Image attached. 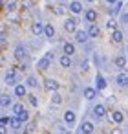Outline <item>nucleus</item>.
<instances>
[{
    "label": "nucleus",
    "instance_id": "obj_1",
    "mask_svg": "<svg viewBox=\"0 0 128 134\" xmlns=\"http://www.w3.org/2000/svg\"><path fill=\"white\" fill-rule=\"evenodd\" d=\"M75 24H77V22H75L73 19H66V22H64V28H66V31L73 33V31H75V28H77Z\"/></svg>",
    "mask_w": 128,
    "mask_h": 134
},
{
    "label": "nucleus",
    "instance_id": "obj_2",
    "mask_svg": "<svg viewBox=\"0 0 128 134\" xmlns=\"http://www.w3.org/2000/svg\"><path fill=\"white\" fill-rule=\"evenodd\" d=\"M44 28H46V26H42L40 22H35V24H31V31H33L35 35H40V33L44 31Z\"/></svg>",
    "mask_w": 128,
    "mask_h": 134
},
{
    "label": "nucleus",
    "instance_id": "obj_3",
    "mask_svg": "<svg viewBox=\"0 0 128 134\" xmlns=\"http://www.w3.org/2000/svg\"><path fill=\"white\" fill-rule=\"evenodd\" d=\"M88 37H90V35H88L86 31H77V33H75V39H77L79 42H86Z\"/></svg>",
    "mask_w": 128,
    "mask_h": 134
},
{
    "label": "nucleus",
    "instance_id": "obj_4",
    "mask_svg": "<svg viewBox=\"0 0 128 134\" xmlns=\"http://www.w3.org/2000/svg\"><path fill=\"white\" fill-rule=\"evenodd\" d=\"M15 57H17L19 61H22V59L26 57V50H24L22 46H17V50H15Z\"/></svg>",
    "mask_w": 128,
    "mask_h": 134
},
{
    "label": "nucleus",
    "instance_id": "obj_5",
    "mask_svg": "<svg viewBox=\"0 0 128 134\" xmlns=\"http://www.w3.org/2000/svg\"><path fill=\"white\" fill-rule=\"evenodd\" d=\"M46 88H48V90H51V92H55V90L59 88V83H57V81H53V79H48V81H46Z\"/></svg>",
    "mask_w": 128,
    "mask_h": 134
},
{
    "label": "nucleus",
    "instance_id": "obj_6",
    "mask_svg": "<svg viewBox=\"0 0 128 134\" xmlns=\"http://www.w3.org/2000/svg\"><path fill=\"white\" fill-rule=\"evenodd\" d=\"M81 129H82V134H92V132H93V125H92L90 121L82 123V127H81Z\"/></svg>",
    "mask_w": 128,
    "mask_h": 134
},
{
    "label": "nucleus",
    "instance_id": "obj_7",
    "mask_svg": "<svg viewBox=\"0 0 128 134\" xmlns=\"http://www.w3.org/2000/svg\"><path fill=\"white\" fill-rule=\"evenodd\" d=\"M70 11H71V13H81V11H82V6H81L79 2H71V4H70Z\"/></svg>",
    "mask_w": 128,
    "mask_h": 134
},
{
    "label": "nucleus",
    "instance_id": "obj_8",
    "mask_svg": "<svg viewBox=\"0 0 128 134\" xmlns=\"http://www.w3.org/2000/svg\"><path fill=\"white\" fill-rule=\"evenodd\" d=\"M15 94H17L19 97H24V96H26V86H24V85H17V86H15Z\"/></svg>",
    "mask_w": 128,
    "mask_h": 134
},
{
    "label": "nucleus",
    "instance_id": "obj_9",
    "mask_svg": "<svg viewBox=\"0 0 128 134\" xmlns=\"http://www.w3.org/2000/svg\"><path fill=\"white\" fill-rule=\"evenodd\" d=\"M93 114H95L97 118H102V116L106 114V108H104L102 105H97V107H95V110H93Z\"/></svg>",
    "mask_w": 128,
    "mask_h": 134
},
{
    "label": "nucleus",
    "instance_id": "obj_10",
    "mask_svg": "<svg viewBox=\"0 0 128 134\" xmlns=\"http://www.w3.org/2000/svg\"><path fill=\"white\" fill-rule=\"evenodd\" d=\"M95 19H97V13H95L93 9H88V11H86V20H88V22H95Z\"/></svg>",
    "mask_w": 128,
    "mask_h": 134
},
{
    "label": "nucleus",
    "instance_id": "obj_11",
    "mask_svg": "<svg viewBox=\"0 0 128 134\" xmlns=\"http://www.w3.org/2000/svg\"><path fill=\"white\" fill-rule=\"evenodd\" d=\"M88 35H90V37H97V35H99V28H97L95 24H90V28H88Z\"/></svg>",
    "mask_w": 128,
    "mask_h": 134
},
{
    "label": "nucleus",
    "instance_id": "obj_12",
    "mask_svg": "<svg viewBox=\"0 0 128 134\" xmlns=\"http://www.w3.org/2000/svg\"><path fill=\"white\" fill-rule=\"evenodd\" d=\"M60 64H62L64 68H70V66H71V59H70V55H62V57H60Z\"/></svg>",
    "mask_w": 128,
    "mask_h": 134
},
{
    "label": "nucleus",
    "instance_id": "obj_13",
    "mask_svg": "<svg viewBox=\"0 0 128 134\" xmlns=\"http://www.w3.org/2000/svg\"><path fill=\"white\" fill-rule=\"evenodd\" d=\"M50 63H51V61H50L48 57H44V59L39 61V68H40V70H46V68H50Z\"/></svg>",
    "mask_w": 128,
    "mask_h": 134
},
{
    "label": "nucleus",
    "instance_id": "obj_14",
    "mask_svg": "<svg viewBox=\"0 0 128 134\" xmlns=\"http://www.w3.org/2000/svg\"><path fill=\"white\" fill-rule=\"evenodd\" d=\"M44 33H46V37H50V39H51V37L55 35V28H53L51 24H48V26L44 28Z\"/></svg>",
    "mask_w": 128,
    "mask_h": 134
},
{
    "label": "nucleus",
    "instance_id": "obj_15",
    "mask_svg": "<svg viewBox=\"0 0 128 134\" xmlns=\"http://www.w3.org/2000/svg\"><path fill=\"white\" fill-rule=\"evenodd\" d=\"M73 52H75L73 44H71V42H66V44H64V55H71Z\"/></svg>",
    "mask_w": 128,
    "mask_h": 134
},
{
    "label": "nucleus",
    "instance_id": "obj_16",
    "mask_svg": "<svg viewBox=\"0 0 128 134\" xmlns=\"http://www.w3.org/2000/svg\"><path fill=\"white\" fill-rule=\"evenodd\" d=\"M115 66L117 68H124L126 66V57H115Z\"/></svg>",
    "mask_w": 128,
    "mask_h": 134
},
{
    "label": "nucleus",
    "instance_id": "obj_17",
    "mask_svg": "<svg viewBox=\"0 0 128 134\" xmlns=\"http://www.w3.org/2000/svg\"><path fill=\"white\" fill-rule=\"evenodd\" d=\"M64 121H66V123H73V121H75V114L70 112V110L64 112Z\"/></svg>",
    "mask_w": 128,
    "mask_h": 134
},
{
    "label": "nucleus",
    "instance_id": "obj_18",
    "mask_svg": "<svg viewBox=\"0 0 128 134\" xmlns=\"http://www.w3.org/2000/svg\"><path fill=\"white\" fill-rule=\"evenodd\" d=\"M112 119H113L115 123H121V121L124 119V116H123V112H119V110H117V112H113V114H112Z\"/></svg>",
    "mask_w": 128,
    "mask_h": 134
},
{
    "label": "nucleus",
    "instance_id": "obj_19",
    "mask_svg": "<svg viewBox=\"0 0 128 134\" xmlns=\"http://www.w3.org/2000/svg\"><path fill=\"white\" fill-rule=\"evenodd\" d=\"M4 8H6L8 11H15V8H17L15 0H8V2H4Z\"/></svg>",
    "mask_w": 128,
    "mask_h": 134
},
{
    "label": "nucleus",
    "instance_id": "obj_20",
    "mask_svg": "<svg viewBox=\"0 0 128 134\" xmlns=\"http://www.w3.org/2000/svg\"><path fill=\"white\" fill-rule=\"evenodd\" d=\"M84 97L86 99H93L95 97V88H86L84 90Z\"/></svg>",
    "mask_w": 128,
    "mask_h": 134
},
{
    "label": "nucleus",
    "instance_id": "obj_21",
    "mask_svg": "<svg viewBox=\"0 0 128 134\" xmlns=\"http://www.w3.org/2000/svg\"><path fill=\"white\" fill-rule=\"evenodd\" d=\"M112 39H113V42H121V41H123V33L115 30V31L112 33Z\"/></svg>",
    "mask_w": 128,
    "mask_h": 134
},
{
    "label": "nucleus",
    "instance_id": "obj_22",
    "mask_svg": "<svg viewBox=\"0 0 128 134\" xmlns=\"http://www.w3.org/2000/svg\"><path fill=\"white\" fill-rule=\"evenodd\" d=\"M117 83H119L121 86H128V75H119V77H117Z\"/></svg>",
    "mask_w": 128,
    "mask_h": 134
},
{
    "label": "nucleus",
    "instance_id": "obj_23",
    "mask_svg": "<svg viewBox=\"0 0 128 134\" xmlns=\"http://www.w3.org/2000/svg\"><path fill=\"white\" fill-rule=\"evenodd\" d=\"M104 86H106V81H104V77L97 75V88H99V90H102Z\"/></svg>",
    "mask_w": 128,
    "mask_h": 134
},
{
    "label": "nucleus",
    "instance_id": "obj_24",
    "mask_svg": "<svg viewBox=\"0 0 128 134\" xmlns=\"http://www.w3.org/2000/svg\"><path fill=\"white\" fill-rule=\"evenodd\" d=\"M20 6H22V9H29V8H33V0H22Z\"/></svg>",
    "mask_w": 128,
    "mask_h": 134
},
{
    "label": "nucleus",
    "instance_id": "obj_25",
    "mask_svg": "<svg viewBox=\"0 0 128 134\" xmlns=\"http://www.w3.org/2000/svg\"><path fill=\"white\" fill-rule=\"evenodd\" d=\"M51 101H53V105H60V103H62V96L53 94V96H51Z\"/></svg>",
    "mask_w": 128,
    "mask_h": 134
},
{
    "label": "nucleus",
    "instance_id": "obj_26",
    "mask_svg": "<svg viewBox=\"0 0 128 134\" xmlns=\"http://www.w3.org/2000/svg\"><path fill=\"white\" fill-rule=\"evenodd\" d=\"M20 125H22V121H20L19 118H13V119H11V127H13V129H20Z\"/></svg>",
    "mask_w": 128,
    "mask_h": 134
},
{
    "label": "nucleus",
    "instance_id": "obj_27",
    "mask_svg": "<svg viewBox=\"0 0 128 134\" xmlns=\"http://www.w3.org/2000/svg\"><path fill=\"white\" fill-rule=\"evenodd\" d=\"M13 112H15V114H17V116H19V114H20V112H24V107H22V105H20V103H17V105H15V107H13Z\"/></svg>",
    "mask_w": 128,
    "mask_h": 134
},
{
    "label": "nucleus",
    "instance_id": "obj_28",
    "mask_svg": "<svg viewBox=\"0 0 128 134\" xmlns=\"http://www.w3.org/2000/svg\"><path fill=\"white\" fill-rule=\"evenodd\" d=\"M53 9H55L57 15H64V13H66V8H64V6H57V8H53Z\"/></svg>",
    "mask_w": 128,
    "mask_h": 134
},
{
    "label": "nucleus",
    "instance_id": "obj_29",
    "mask_svg": "<svg viewBox=\"0 0 128 134\" xmlns=\"http://www.w3.org/2000/svg\"><path fill=\"white\" fill-rule=\"evenodd\" d=\"M9 103H11V97H9V96H6V94H4V96H2V107H8V105H9Z\"/></svg>",
    "mask_w": 128,
    "mask_h": 134
},
{
    "label": "nucleus",
    "instance_id": "obj_30",
    "mask_svg": "<svg viewBox=\"0 0 128 134\" xmlns=\"http://www.w3.org/2000/svg\"><path fill=\"white\" fill-rule=\"evenodd\" d=\"M115 26H117V24H115V20H112V19L106 22V28H108V30H113V31H115Z\"/></svg>",
    "mask_w": 128,
    "mask_h": 134
},
{
    "label": "nucleus",
    "instance_id": "obj_31",
    "mask_svg": "<svg viewBox=\"0 0 128 134\" xmlns=\"http://www.w3.org/2000/svg\"><path fill=\"white\" fill-rule=\"evenodd\" d=\"M17 118H19V119H20V121H28V118H29V116H28V112H26V110H24V112H20V114H19V116H17Z\"/></svg>",
    "mask_w": 128,
    "mask_h": 134
},
{
    "label": "nucleus",
    "instance_id": "obj_32",
    "mask_svg": "<svg viewBox=\"0 0 128 134\" xmlns=\"http://www.w3.org/2000/svg\"><path fill=\"white\" fill-rule=\"evenodd\" d=\"M0 125H2V127H6V125H11V119H9V118H6V116H4V118H2V119H0Z\"/></svg>",
    "mask_w": 128,
    "mask_h": 134
},
{
    "label": "nucleus",
    "instance_id": "obj_33",
    "mask_svg": "<svg viewBox=\"0 0 128 134\" xmlns=\"http://www.w3.org/2000/svg\"><path fill=\"white\" fill-rule=\"evenodd\" d=\"M28 97H29V103H31L33 107H37V105H39V99H37L35 96H28Z\"/></svg>",
    "mask_w": 128,
    "mask_h": 134
},
{
    "label": "nucleus",
    "instance_id": "obj_34",
    "mask_svg": "<svg viewBox=\"0 0 128 134\" xmlns=\"http://www.w3.org/2000/svg\"><path fill=\"white\" fill-rule=\"evenodd\" d=\"M28 85H29V86H37L39 83H37V79H35V77H29V79H28Z\"/></svg>",
    "mask_w": 128,
    "mask_h": 134
},
{
    "label": "nucleus",
    "instance_id": "obj_35",
    "mask_svg": "<svg viewBox=\"0 0 128 134\" xmlns=\"http://www.w3.org/2000/svg\"><path fill=\"white\" fill-rule=\"evenodd\" d=\"M33 130H35V125H33V123H29V125H28V129H26V132H29V134H31Z\"/></svg>",
    "mask_w": 128,
    "mask_h": 134
},
{
    "label": "nucleus",
    "instance_id": "obj_36",
    "mask_svg": "<svg viewBox=\"0 0 128 134\" xmlns=\"http://www.w3.org/2000/svg\"><path fill=\"white\" fill-rule=\"evenodd\" d=\"M44 57H48V59H50V61H53V57H55V55H53V53H51V52H48V53H46V55H44Z\"/></svg>",
    "mask_w": 128,
    "mask_h": 134
},
{
    "label": "nucleus",
    "instance_id": "obj_37",
    "mask_svg": "<svg viewBox=\"0 0 128 134\" xmlns=\"http://www.w3.org/2000/svg\"><path fill=\"white\" fill-rule=\"evenodd\" d=\"M110 134H123V132H121V129H113Z\"/></svg>",
    "mask_w": 128,
    "mask_h": 134
},
{
    "label": "nucleus",
    "instance_id": "obj_38",
    "mask_svg": "<svg viewBox=\"0 0 128 134\" xmlns=\"http://www.w3.org/2000/svg\"><path fill=\"white\" fill-rule=\"evenodd\" d=\"M106 2H108V4H115V0H106Z\"/></svg>",
    "mask_w": 128,
    "mask_h": 134
},
{
    "label": "nucleus",
    "instance_id": "obj_39",
    "mask_svg": "<svg viewBox=\"0 0 128 134\" xmlns=\"http://www.w3.org/2000/svg\"><path fill=\"white\" fill-rule=\"evenodd\" d=\"M24 134H29V132H24Z\"/></svg>",
    "mask_w": 128,
    "mask_h": 134
},
{
    "label": "nucleus",
    "instance_id": "obj_40",
    "mask_svg": "<svg viewBox=\"0 0 128 134\" xmlns=\"http://www.w3.org/2000/svg\"><path fill=\"white\" fill-rule=\"evenodd\" d=\"M88 2H92V0H88Z\"/></svg>",
    "mask_w": 128,
    "mask_h": 134
}]
</instances>
